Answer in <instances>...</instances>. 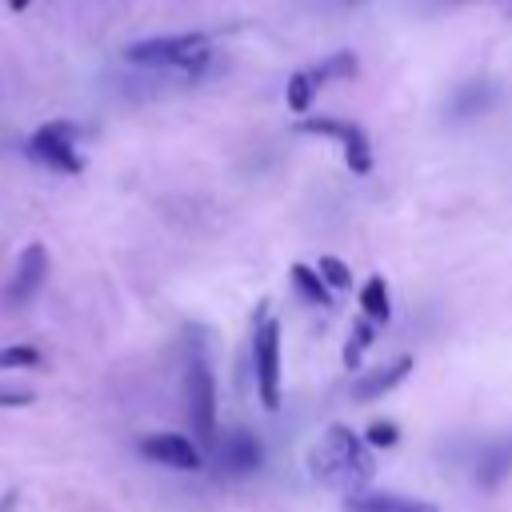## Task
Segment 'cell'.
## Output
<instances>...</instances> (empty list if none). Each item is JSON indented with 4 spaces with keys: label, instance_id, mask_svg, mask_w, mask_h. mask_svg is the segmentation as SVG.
Returning a JSON list of instances; mask_svg holds the SVG:
<instances>
[{
    "label": "cell",
    "instance_id": "6da1fadb",
    "mask_svg": "<svg viewBox=\"0 0 512 512\" xmlns=\"http://www.w3.org/2000/svg\"><path fill=\"white\" fill-rule=\"evenodd\" d=\"M308 472L312 480L328 484V488H340V492H364V484L372 480V456L364 448V440L344 428V424H332L308 452Z\"/></svg>",
    "mask_w": 512,
    "mask_h": 512
},
{
    "label": "cell",
    "instance_id": "7a4b0ae2",
    "mask_svg": "<svg viewBox=\"0 0 512 512\" xmlns=\"http://www.w3.org/2000/svg\"><path fill=\"white\" fill-rule=\"evenodd\" d=\"M124 56H128L132 64H144V68H196V64L208 60V36H204V32L156 36V40L128 44Z\"/></svg>",
    "mask_w": 512,
    "mask_h": 512
},
{
    "label": "cell",
    "instance_id": "3957f363",
    "mask_svg": "<svg viewBox=\"0 0 512 512\" xmlns=\"http://www.w3.org/2000/svg\"><path fill=\"white\" fill-rule=\"evenodd\" d=\"M252 372H256V392L268 412L280 408V324L264 316L252 328Z\"/></svg>",
    "mask_w": 512,
    "mask_h": 512
},
{
    "label": "cell",
    "instance_id": "277c9868",
    "mask_svg": "<svg viewBox=\"0 0 512 512\" xmlns=\"http://www.w3.org/2000/svg\"><path fill=\"white\" fill-rule=\"evenodd\" d=\"M184 408H188L192 432L204 444H216V380L200 356H192V364L184 372Z\"/></svg>",
    "mask_w": 512,
    "mask_h": 512
},
{
    "label": "cell",
    "instance_id": "5b68a950",
    "mask_svg": "<svg viewBox=\"0 0 512 512\" xmlns=\"http://www.w3.org/2000/svg\"><path fill=\"white\" fill-rule=\"evenodd\" d=\"M28 152L32 160L48 164V168H60V172H80V156H76V128L64 124V120H52V124H40L28 140Z\"/></svg>",
    "mask_w": 512,
    "mask_h": 512
},
{
    "label": "cell",
    "instance_id": "8992f818",
    "mask_svg": "<svg viewBox=\"0 0 512 512\" xmlns=\"http://www.w3.org/2000/svg\"><path fill=\"white\" fill-rule=\"evenodd\" d=\"M300 132H312V136H332V140H340L348 168H352L356 176L372 172V144H368L364 128H356V124H340V120H324V116H320V120H304V124H300Z\"/></svg>",
    "mask_w": 512,
    "mask_h": 512
},
{
    "label": "cell",
    "instance_id": "52a82bcc",
    "mask_svg": "<svg viewBox=\"0 0 512 512\" xmlns=\"http://www.w3.org/2000/svg\"><path fill=\"white\" fill-rule=\"evenodd\" d=\"M140 456H148L152 464H164V468H180V472H196L204 464L200 448L188 440V436H176V432H152L140 440Z\"/></svg>",
    "mask_w": 512,
    "mask_h": 512
},
{
    "label": "cell",
    "instance_id": "ba28073f",
    "mask_svg": "<svg viewBox=\"0 0 512 512\" xmlns=\"http://www.w3.org/2000/svg\"><path fill=\"white\" fill-rule=\"evenodd\" d=\"M216 460H220L224 472L244 476V472H256L264 464V448H260L256 432L232 428V432H224V440H216Z\"/></svg>",
    "mask_w": 512,
    "mask_h": 512
},
{
    "label": "cell",
    "instance_id": "9c48e42d",
    "mask_svg": "<svg viewBox=\"0 0 512 512\" xmlns=\"http://www.w3.org/2000/svg\"><path fill=\"white\" fill-rule=\"evenodd\" d=\"M44 276H48V256H44L40 244H28L16 260V272H12V284H8V304H28L40 292Z\"/></svg>",
    "mask_w": 512,
    "mask_h": 512
},
{
    "label": "cell",
    "instance_id": "30bf717a",
    "mask_svg": "<svg viewBox=\"0 0 512 512\" xmlns=\"http://www.w3.org/2000/svg\"><path fill=\"white\" fill-rule=\"evenodd\" d=\"M344 512H440V508L400 492H352L344 500Z\"/></svg>",
    "mask_w": 512,
    "mask_h": 512
},
{
    "label": "cell",
    "instance_id": "8fae6325",
    "mask_svg": "<svg viewBox=\"0 0 512 512\" xmlns=\"http://www.w3.org/2000/svg\"><path fill=\"white\" fill-rule=\"evenodd\" d=\"M412 372V356H396L392 364H384V368H372V372H364L356 384H352V400H360V404H368V400H376V396H384V392H392L404 376Z\"/></svg>",
    "mask_w": 512,
    "mask_h": 512
},
{
    "label": "cell",
    "instance_id": "7c38bea8",
    "mask_svg": "<svg viewBox=\"0 0 512 512\" xmlns=\"http://www.w3.org/2000/svg\"><path fill=\"white\" fill-rule=\"evenodd\" d=\"M512 476V436L508 440H492L484 452H480V460H476V484L480 488H500L504 480Z\"/></svg>",
    "mask_w": 512,
    "mask_h": 512
},
{
    "label": "cell",
    "instance_id": "4fadbf2b",
    "mask_svg": "<svg viewBox=\"0 0 512 512\" xmlns=\"http://www.w3.org/2000/svg\"><path fill=\"white\" fill-rule=\"evenodd\" d=\"M360 312L368 324H388L392 320V300H388V284L380 276H372L364 288H360Z\"/></svg>",
    "mask_w": 512,
    "mask_h": 512
},
{
    "label": "cell",
    "instance_id": "5bb4252c",
    "mask_svg": "<svg viewBox=\"0 0 512 512\" xmlns=\"http://www.w3.org/2000/svg\"><path fill=\"white\" fill-rule=\"evenodd\" d=\"M292 284H296V292H300L304 300H312V304H332V292H328V284L320 280L316 268H308V264H292Z\"/></svg>",
    "mask_w": 512,
    "mask_h": 512
},
{
    "label": "cell",
    "instance_id": "9a60e30c",
    "mask_svg": "<svg viewBox=\"0 0 512 512\" xmlns=\"http://www.w3.org/2000/svg\"><path fill=\"white\" fill-rule=\"evenodd\" d=\"M316 88H320V80H316L312 72H296V76L288 80V88H284V96H288V108H292V112H304V108L312 104Z\"/></svg>",
    "mask_w": 512,
    "mask_h": 512
},
{
    "label": "cell",
    "instance_id": "2e32d148",
    "mask_svg": "<svg viewBox=\"0 0 512 512\" xmlns=\"http://www.w3.org/2000/svg\"><path fill=\"white\" fill-rule=\"evenodd\" d=\"M484 104H488V84H468V88H460V92L452 96L448 112H452L456 120H464V116H472V112L484 108Z\"/></svg>",
    "mask_w": 512,
    "mask_h": 512
},
{
    "label": "cell",
    "instance_id": "e0dca14e",
    "mask_svg": "<svg viewBox=\"0 0 512 512\" xmlns=\"http://www.w3.org/2000/svg\"><path fill=\"white\" fill-rule=\"evenodd\" d=\"M316 272H320V280H324L328 288H348V284H352V272H348V264H344L340 256H320Z\"/></svg>",
    "mask_w": 512,
    "mask_h": 512
},
{
    "label": "cell",
    "instance_id": "ac0fdd59",
    "mask_svg": "<svg viewBox=\"0 0 512 512\" xmlns=\"http://www.w3.org/2000/svg\"><path fill=\"white\" fill-rule=\"evenodd\" d=\"M368 344H372V324H368V320H360V324L352 328V336H348V344H344V364H348V368H356Z\"/></svg>",
    "mask_w": 512,
    "mask_h": 512
},
{
    "label": "cell",
    "instance_id": "d6986e66",
    "mask_svg": "<svg viewBox=\"0 0 512 512\" xmlns=\"http://www.w3.org/2000/svg\"><path fill=\"white\" fill-rule=\"evenodd\" d=\"M40 364V352L32 344H8L0 348V368H36Z\"/></svg>",
    "mask_w": 512,
    "mask_h": 512
},
{
    "label": "cell",
    "instance_id": "ffe728a7",
    "mask_svg": "<svg viewBox=\"0 0 512 512\" xmlns=\"http://www.w3.org/2000/svg\"><path fill=\"white\" fill-rule=\"evenodd\" d=\"M396 440H400V428L392 420H372L364 432V444H372V448H392Z\"/></svg>",
    "mask_w": 512,
    "mask_h": 512
},
{
    "label": "cell",
    "instance_id": "44dd1931",
    "mask_svg": "<svg viewBox=\"0 0 512 512\" xmlns=\"http://www.w3.org/2000/svg\"><path fill=\"white\" fill-rule=\"evenodd\" d=\"M352 72H356V60H352L348 52H340V56L324 60V64H320L312 76H316V80H332V76H352Z\"/></svg>",
    "mask_w": 512,
    "mask_h": 512
},
{
    "label": "cell",
    "instance_id": "7402d4cb",
    "mask_svg": "<svg viewBox=\"0 0 512 512\" xmlns=\"http://www.w3.org/2000/svg\"><path fill=\"white\" fill-rule=\"evenodd\" d=\"M32 392H0V404H28Z\"/></svg>",
    "mask_w": 512,
    "mask_h": 512
},
{
    "label": "cell",
    "instance_id": "603a6c76",
    "mask_svg": "<svg viewBox=\"0 0 512 512\" xmlns=\"http://www.w3.org/2000/svg\"><path fill=\"white\" fill-rule=\"evenodd\" d=\"M24 4H28V0H12V8H24Z\"/></svg>",
    "mask_w": 512,
    "mask_h": 512
}]
</instances>
